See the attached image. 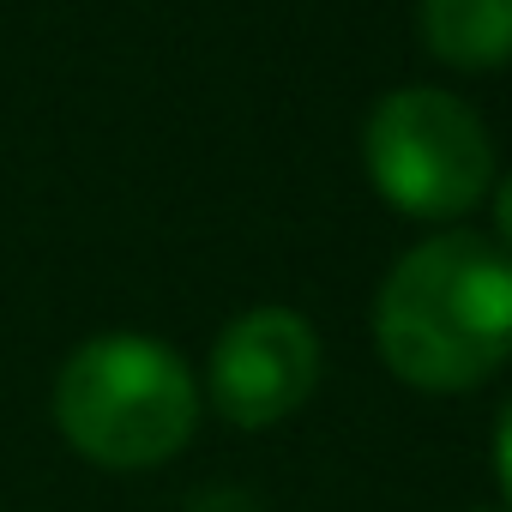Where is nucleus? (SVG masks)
<instances>
[{
    "instance_id": "obj_2",
    "label": "nucleus",
    "mask_w": 512,
    "mask_h": 512,
    "mask_svg": "<svg viewBox=\"0 0 512 512\" xmlns=\"http://www.w3.org/2000/svg\"><path fill=\"white\" fill-rule=\"evenodd\" d=\"M55 428L97 470H157L199 428V380L151 332H97L55 374Z\"/></svg>"
},
{
    "instance_id": "obj_4",
    "label": "nucleus",
    "mask_w": 512,
    "mask_h": 512,
    "mask_svg": "<svg viewBox=\"0 0 512 512\" xmlns=\"http://www.w3.org/2000/svg\"><path fill=\"white\" fill-rule=\"evenodd\" d=\"M320 386V332L296 308L235 314L205 362V398L229 428H278Z\"/></svg>"
},
{
    "instance_id": "obj_3",
    "label": "nucleus",
    "mask_w": 512,
    "mask_h": 512,
    "mask_svg": "<svg viewBox=\"0 0 512 512\" xmlns=\"http://www.w3.org/2000/svg\"><path fill=\"white\" fill-rule=\"evenodd\" d=\"M362 163L374 193L410 223L470 217L494 193V133L440 85H398L362 121Z\"/></svg>"
},
{
    "instance_id": "obj_1",
    "label": "nucleus",
    "mask_w": 512,
    "mask_h": 512,
    "mask_svg": "<svg viewBox=\"0 0 512 512\" xmlns=\"http://www.w3.org/2000/svg\"><path fill=\"white\" fill-rule=\"evenodd\" d=\"M374 350L416 392H470L512 356V253L476 229L416 241L380 278Z\"/></svg>"
},
{
    "instance_id": "obj_7",
    "label": "nucleus",
    "mask_w": 512,
    "mask_h": 512,
    "mask_svg": "<svg viewBox=\"0 0 512 512\" xmlns=\"http://www.w3.org/2000/svg\"><path fill=\"white\" fill-rule=\"evenodd\" d=\"M488 199H494V241L512 253V169L494 181V193H488Z\"/></svg>"
},
{
    "instance_id": "obj_5",
    "label": "nucleus",
    "mask_w": 512,
    "mask_h": 512,
    "mask_svg": "<svg viewBox=\"0 0 512 512\" xmlns=\"http://www.w3.org/2000/svg\"><path fill=\"white\" fill-rule=\"evenodd\" d=\"M416 37L452 73H500L512 67V0H422Z\"/></svg>"
},
{
    "instance_id": "obj_6",
    "label": "nucleus",
    "mask_w": 512,
    "mask_h": 512,
    "mask_svg": "<svg viewBox=\"0 0 512 512\" xmlns=\"http://www.w3.org/2000/svg\"><path fill=\"white\" fill-rule=\"evenodd\" d=\"M494 476H500V494H506V506H512V398H506L500 416H494Z\"/></svg>"
}]
</instances>
